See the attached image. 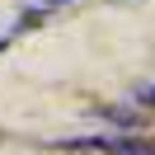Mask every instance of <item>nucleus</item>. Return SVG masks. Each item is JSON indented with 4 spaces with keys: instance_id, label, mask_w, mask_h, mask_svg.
<instances>
[{
    "instance_id": "1",
    "label": "nucleus",
    "mask_w": 155,
    "mask_h": 155,
    "mask_svg": "<svg viewBox=\"0 0 155 155\" xmlns=\"http://www.w3.org/2000/svg\"><path fill=\"white\" fill-rule=\"evenodd\" d=\"M136 99H141V104H155V85H146V89H141Z\"/></svg>"
},
{
    "instance_id": "2",
    "label": "nucleus",
    "mask_w": 155,
    "mask_h": 155,
    "mask_svg": "<svg viewBox=\"0 0 155 155\" xmlns=\"http://www.w3.org/2000/svg\"><path fill=\"white\" fill-rule=\"evenodd\" d=\"M0 52H5V42H0Z\"/></svg>"
}]
</instances>
